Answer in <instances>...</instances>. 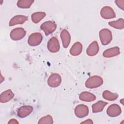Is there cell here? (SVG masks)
Returning a JSON list of instances; mask_svg holds the SVG:
<instances>
[{"instance_id": "1", "label": "cell", "mask_w": 124, "mask_h": 124, "mask_svg": "<svg viewBox=\"0 0 124 124\" xmlns=\"http://www.w3.org/2000/svg\"><path fill=\"white\" fill-rule=\"evenodd\" d=\"M103 83V78L100 76L94 75L87 79L85 82V86L89 89H94L100 87Z\"/></svg>"}, {"instance_id": "2", "label": "cell", "mask_w": 124, "mask_h": 124, "mask_svg": "<svg viewBox=\"0 0 124 124\" xmlns=\"http://www.w3.org/2000/svg\"><path fill=\"white\" fill-rule=\"evenodd\" d=\"M99 38L103 45H108L112 39V35L111 31L108 29L101 30L99 33Z\"/></svg>"}, {"instance_id": "3", "label": "cell", "mask_w": 124, "mask_h": 124, "mask_svg": "<svg viewBox=\"0 0 124 124\" xmlns=\"http://www.w3.org/2000/svg\"><path fill=\"white\" fill-rule=\"evenodd\" d=\"M57 25L56 23L51 21H47L42 23L40 26V29L44 31L46 35L53 33L56 29Z\"/></svg>"}, {"instance_id": "4", "label": "cell", "mask_w": 124, "mask_h": 124, "mask_svg": "<svg viewBox=\"0 0 124 124\" xmlns=\"http://www.w3.org/2000/svg\"><path fill=\"white\" fill-rule=\"evenodd\" d=\"M43 40V36L40 32H34L31 34L28 40V44L32 46H35L41 43Z\"/></svg>"}, {"instance_id": "5", "label": "cell", "mask_w": 124, "mask_h": 124, "mask_svg": "<svg viewBox=\"0 0 124 124\" xmlns=\"http://www.w3.org/2000/svg\"><path fill=\"white\" fill-rule=\"evenodd\" d=\"M26 31L22 28H16L12 30L10 32V36L12 40L17 41L21 40L25 36Z\"/></svg>"}, {"instance_id": "6", "label": "cell", "mask_w": 124, "mask_h": 124, "mask_svg": "<svg viewBox=\"0 0 124 124\" xmlns=\"http://www.w3.org/2000/svg\"><path fill=\"white\" fill-rule=\"evenodd\" d=\"M101 17L105 19L114 18L116 17V14L113 9L110 6H104L100 11Z\"/></svg>"}, {"instance_id": "7", "label": "cell", "mask_w": 124, "mask_h": 124, "mask_svg": "<svg viewBox=\"0 0 124 124\" xmlns=\"http://www.w3.org/2000/svg\"><path fill=\"white\" fill-rule=\"evenodd\" d=\"M62 82L61 76L58 73L51 74L47 79V84L49 86L56 88L60 86Z\"/></svg>"}, {"instance_id": "8", "label": "cell", "mask_w": 124, "mask_h": 124, "mask_svg": "<svg viewBox=\"0 0 124 124\" xmlns=\"http://www.w3.org/2000/svg\"><path fill=\"white\" fill-rule=\"evenodd\" d=\"M74 111L75 114L77 117L82 118L88 115L89 108L86 105L79 104L76 107Z\"/></svg>"}, {"instance_id": "9", "label": "cell", "mask_w": 124, "mask_h": 124, "mask_svg": "<svg viewBox=\"0 0 124 124\" xmlns=\"http://www.w3.org/2000/svg\"><path fill=\"white\" fill-rule=\"evenodd\" d=\"M122 109L121 107L116 104L110 105L107 109V115L110 117H117L121 114Z\"/></svg>"}, {"instance_id": "10", "label": "cell", "mask_w": 124, "mask_h": 124, "mask_svg": "<svg viewBox=\"0 0 124 124\" xmlns=\"http://www.w3.org/2000/svg\"><path fill=\"white\" fill-rule=\"evenodd\" d=\"M48 50L52 53H56L60 49V44L56 37H51L48 41L47 45Z\"/></svg>"}, {"instance_id": "11", "label": "cell", "mask_w": 124, "mask_h": 124, "mask_svg": "<svg viewBox=\"0 0 124 124\" xmlns=\"http://www.w3.org/2000/svg\"><path fill=\"white\" fill-rule=\"evenodd\" d=\"M33 109L31 106H23L17 109V114L20 118H23L29 116L33 111Z\"/></svg>"}, {"instance_id": "12", "label": "cell", "mask_w": 124, "mask_h": 124, "mask_svg": "<svg viewBox=\"0 0 124 124\" xmlns=\"http://www.w3.org/2000/svg\"><path fill=\"white\" fill-rule=\"evenodd\" d=\"M28 20V17L24 15H16L12 17L9 21V26H13L18 24H22Z\"/></svg>"}, {"instance_id": "13", "label": "cell", "mask_w": 124, "mask_h": 124, "mask_svg": "<svg viewBox=\"0 0 124 124\" xmlns=\"http://www.w3.org/2000/svg\"><path fill=\"white\" fill-rule=\"evenodd\" d=\"M99 50V45L96 41L92 42L88 47L86 53L87 55L89 56H93L96 55Z\"/></svg>"}, {"instance_id": "14", "label": "cell", "mask_w": 124, "mask_h": 124, "mask_svg": "<svg viewBox=\"0 0 124 124\" xmlns=\"http://www.w3.org/2000/svg\"><path fill=\"white\" fill-rule=\"evenodd\" d=\"M60 36L62 39V46L64 48H67L71 41V36L67 30L64 29L62 31Z\"/></svg>"}, {"instance_id": "15", "label": "cell", "mask_w": 124, "mask_h": 124, "mask_svg": "<svg viewBox=\"0 0 124 124\" xmlns=\"http://www.w3.org/2000/svg\"><path fill=\"white\" fill-rule=\"evenodd\" d=\"M120 53V48L118 46L109 48L106 49L103 53V57L105 58H111L118 56Z\"/></svg>"}, {"instance_id": "16", "label": "cell", "mask_w": 124, "mask_h": 124, "mask_svg": "<svg viewBox=\"0 0 124 124\" xmlns=\"http://www.w3.org/2000/svg\"><path fill=\"white\" fill-rule=\"evenodd\" d=\"M14 96V93L11 90H7L2 92L0 95V101L4 103L10 101Z\"/></svg>"}, {"instance_id": "17", "label": "cell", "mask_w": 124, "mask_h": 124, "mask_svg": "<svg viewBox=\"0 0 124 124\" xmlns=\"http://www.w3.org/2000/svg\"><path fill=\"white\" fill-rule=\"evenodd\" d=\"M79 98L82 101L89 102L95 100L96 99V96L92 93L86 91L82 92L79 94Z\"/></svg>"}, {"instance_id": "18", "label": "cell", "mask_w": 124, "mask_h": 124, "mask_svg": "<svg viewBox=\"0 0 124 124\" xmlns=\"http://www.w3.org/2000/svg\"><path fill=\"white\" fill-rule=\"evenodd\" d=\"M82 51V45L79 42H75L70 49V53L71 55L76 56L79 55Z\"/></svg>"}, {"instance_id": "19", "label": "cell", "mask_w": 124, "mask_h": 124, "mask_svg": "<svg viewBox=\"0 0 124 124\" xmlns=\"http://www.w3.org/2000/svg\"><path fill=\"white\" fill-rule=\"evenodd\" d=\"M108 104V103L103 101H98L96 103L93 104L92 106V112L93 113H98L102 111L104 107Z\"/></svg>"}, {"instance_id": "20", "label": "cell", "mask_w": 124, "mask_h": 124, "mask_svg": "<svg viewBox=\"0 0 124 124\" xmlns=\"http://www.w3.org/2000/svg\"><path fill=\"white\" fill-rule=\"evenodd\" d=\"M102 96L104 99L107 100L112 101L116 100L118 98L119 95L116 93H112L108 90H106L103 92Z\"/></svg>"}, {"instance_id": "21", "label": "cell", "mask_w": 124, "mask_h": 124, "mask_svg": "<svg viewBox=\"0 0 124 124\" xmlns=\"http://www.w3.org/2000/svg\"><path fill=\"white\" fill-rule=\"evenodd\" d=\"M46 16V14L44 12H37L33 13L31 15V20L34 23L37 24L41 21Z\"/></svg>"}, {"instance_id": "22", "label": "cell", "mask_w": 124, "mask_h": 124, "mask_svg": "<svg viewBox=\"0 0 124 124\" xmlns=\"http://www.w3.org/2000/svg\"><path fill=\"white\" fill-rule=\"evenodd\" d=\"M111 27L116 29H123L124 28V20L123 18H119L116 21H110L108 23Z\"/></svg>"}, {"instance_id": "23", "label": "cell", "mask_w": 124, "mask_h": 124, "mask_svg": "<svg viewBox=\"0 0 124 124\" xmlns=\"http://www.w3.org/2000/svg\"><path fill=\"white\" fill-rule=\"evenodd\" d=\"M33 2H34V0H20L17 1V6L20 8H23V9L29 8Z\"/></svg>"}, {"instance_id": "24", "label": "cell", "mask_w": 124, "mask_h": 124, "mask_svg": "<svg viewBox=\"0 0 124 124\" xmlns=\"http://www.w3.org/2000/svg\"><path fill=\"white\" fill-rule=\"evenodd\" d=\"M53 123V118L50 115H47L46 116H45L41 118H40L38 122V124H51Z\"/></svg>"}, {"instance_id": "25", "label": "cell", "mask_w": 124, "mask_h": 124, "mask_svg": "<svg viewBox=\"0 0 124 124\" xmlns=\"http://www.w3.org/2000/svg\"><path fill=\"white\" fill-rule=\"evenodd\" d=\"M116 4L122 10L124 9V0H116L115 1Z\"/></svg>"}, {"instance_id": "26", "label": "cell", "mask_w": 124, "mask_h": 124, "mask_svg": "<svg viewBox=\"0 0 124 124\" xmlns=\"http://www.w3.org/2000/svg\"><path fill=\"white\" fill-rule=\"evenodd\" d=\"M8 124H18V122L15 119H11L9 120V121L8 122Z\"/></svg>"}, {"instance_id": "27", "label": "cell", "mask_w": 124, "mask_h": 124, "mask_svg": "<svg viewBox=\"0 0 124 124\" xmlns=\"http://www.w3.org/2000/svg\"><path fill=\"white\" fill-rule=\"evenodd\" d=\"M81 124H93V121L90 119H87L86 120H85V121H83V122H82L81 123Z\"/></svg>"}]
</instances>
